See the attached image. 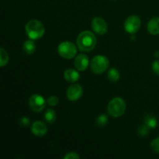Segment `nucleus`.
<instances>
[{"label": "nucleus", "instance_id": "nucleus-1", "mask_svg": "<svg viewBox=\"0 0 159 159\" xmlns=\"http://www.w3.org/2000/svg\"><path fill=\"white\" fill-rule=\"evenodd\" d=\"M96 45V37L90 31H83L77 37V46L80 51L89 52L95 48Z\"/></svg>", "mask_w": 159, "mask_h": 159}, {"label": "nucleus", "instance_id": "nucleus-2", "mask_svg": "<svg viewBox=\"0 0 159 159\" xmlns=\"http://www.w3.org/2000/svg\"><path fill=\"white\" fill-rule=\"evenodd\" d=\"M25 30L28 37L32 40L41 38L45 32L44 26L43 23L37 20H30L26 24Z\"/></svg>", "mask_w": 159, "mask_h": 159}, {"label": "nucleus", "instance_id": "nucleus-3", "mask_svg": "<svg viewBox=\"0 0 159 159\" xmlns=\"http://www.w3.org/2000/svg\"><path fill=\"white\" fill-rule=\"evenodd\" d=\"M108 113L113 117H120L126 111V102L120 97L113 98L108 104Z\"/></svg>", "mask_w": 159, "mask_h": 159}, {"label": "nucleus", "instance_id": "nucleus-4", "mask_svg": "<svg viewBox=\"0 0 159 159\" xmlns=\"http://www.w3.org/2000/svg\"><path fill=\"white\" fill-rule=\"evenodd\" d=\"M110 66V61L107 57L97 55L93 57L90 63L91 69L95 74H102Z\"/></svg>", "mask_w": 159, "mask_h": 159}, {"label": "nucleus", "instance_id": "nucleus-5", "mask_svg": "<svg viewBox=\"0 0 159 159\" xmlns=\"http://www.w3.org/2000/svg\"><path fill=\"white\" fill-rule=\"evenodd\" d=\"M57 52L61 57L65 59H71L77 54L75 45L70 41H64L57 47Z\"/></svg>", "mask_w": 159, "mask_h": 159}, {"label": "nucleus", "instance_id": "nucleus-6", "mask_svg": "<svg viewBox=\"0 0 159 159\" xmlns=\"http://www.w3.org/2000/svg\"><path fill=\"white\" fill-rule=\"evenodd\" d=\"M141 22L138 16H130L124 23V29L129 34H135L141 28Z\"/></svg>", "mask_w": 159, "mask_h": 159}, {"label": "nucleus", "instance_id": "nucleus-7", "mask_svg": "<svg viewBox=\"0 0 159 159\" xmlns=\"http://www.w3.org/2000/svg\"><path fill=\"white\" fill-rule=\"evenodd\" d=\"M46 102H45L43 96L40 95L34 94L32 96H30L29 99V106L33 111L36 113L42 111L44 109Z\"/></svg>", "mask_w": 159, "mask_h": 159}, {"label": "nucleus", "instance_id": "nucleus-8", "mask_svg": "<svg viewBox=\"0 0 159 159\" xmlns=\"http://www.w3.org/2000/svg\"><path fill=\"white\" fill-rule=\"evenodd\" d=\"M92 28L96 34L103 35L107 32L108 26L105 20L101 17H96L92 21Z\"/></svg>", "mask_w": 159, "mask_h": 159}, {"label": "nucleus", "instance_id": "nucleus-9", "mask_svg": "<svg viewBox=\"0 0 159 159\" xmlns=\"http://www.w3.org/2000/svg\"><path fill=\"white\" fill-rule=\"evenodd\" d=\"M83 93V89L79 84H74L68 87L67 90V98L71 101H76L80 99Z\"/></svg>", "mask_w": 159, "mask_h": 159}, {"label": "nucleus", "instance_id": "nucleus-10", "mask_svg": "<svg viewBox=\"0 0 159 159\" xmlns=\"http://www.w3.org/2000/svg\"><path fill=\"white\" fill-rule=\"evenodd\" d=\"M31 131L35 136L37 137H43L48 132V127L46 124L42 121L37 120L34 122L31 126Z\"/></svg>", "mask_w": 159, "mask_h": 159}, {"label": "nucleus", "instance_id": "nucleus-11", "mask_svg": "<svg viewBox=\"0 0 159 159\" xmlns=\"http://www.w3.org/2000/svg\"><path fill=\"white\" fill-rule=\"evenodd\" d=\"M89 63L88 56L83 54H79L75 60V66L79 71H85L88 68Z\"/></svg>", "mask_w": 159, "mask_h": 159}, {"label": "nucleus", "instance_id": "nucleus-12", "mask_svg": "<svg viewBox=\"0 0 159 159\" xmlns=\"http://www.w3.org/2000/svg\"><path fill=\"white\" fill-rule=\"evenodd\" d=\"M64 77H65V80L68 81V82H75L79 81V79H80V74L76 70L69 68V69H67L65 71Z\"/></svg>", "mask_w": 159, "mask_h": 159}, {"label": "nucleus", "instance_id": "nucleus-13", "mask_svg": "<svg viewBox=\"0 0 159 159\" xmlns=\"http://www.w3.org/2000/svg\"><path fill=\"white\" fill-rule=\"evenodd\" d=\"M148 31L152 35L159 34V17L152 18L148 23Z\"/></svg>", "mask_w": 159, "mask_h": 159}, {"label": "nucleus", "instance_id": "nucleus-14", "mask_svg": "<svg viewBox=\"0 0 159 159\" xmlns=\"http://www.w3.org/2000/svg\"><path fill=\"white\" fill-rule=\"evenodd\" d=\"M23 49L24 52L27 54H33L36 51V45L34 40H28L24 42L23 45Z\"/></svg>", "mask_w": 159, "mask_h": 159}, {"label": "nucleus", "instance_id": "nucleus-15", "mask_svg": "<svg viewBox=\"0 0 159 159\" xmlns=\"http://www.w3.org/2000/svg\"><path fill=\"white\" fill-rule=\"evenodd\" d=\"M144 124H146L150 129H154L158 125V120L154 115L148 114L144 117Z\"/></svg>", "mask_w": 159, "mask_h": 159}, {"label": "nucleus", "instance_id": "nucleus-16", "mask_svg": "<svg viewBox=\"0 0 159 159\" xmlns=\"http://www.w3.org/2000/svg\"><path fill=\"white\" fill-rule=\"evenodd\" d=\"M44 118L46 121L49 124H54L57 118V115H56L55 111L52 109H48L46 110L44 113Z\"/></svg>", "mask_w": 159, "mask_h": 159}, {"label": "nucleus", "instance_id": "nucleus-17", "mask_svg": "<svg viewBox=\"0 0 159 159\" xmlns=\"http://www.w3.org/2000/svg\"><path fill=\"white\" fill-rule=\"evenodd\" d=\"M107 76H108L109 80H110V82H117V81L120 79V77L119 71L116 70V68H111V69L109 71Z\"/></svg>", "mask_w": 159, "mask_h": 159}, {"label": "nucleus", "instance_id": "nucleus-18", "mask_svg": "<svg viewBox=\"0 0 159 159\" xmlns=\"http://www.w3.org/2000/svg\"><path fill=\"white\" fill-rule=\"evenodd\" d=\"M8 62H9V55L7 52L2 48L0 49V65L1 67H4L5 65H7Z\"/></svg>", "mask_w": 159, "mask_h": 159}, {"label": "nucleus", "instance_id": "nucleus-19", "mask_svg": "<svg viewBox=\"0 0 159 159\" xmlns=\"http://www.w3.org/2000/svg\"><path fill=\"white\" fill-rule=\"evenodd\" d=\"M96 124L98 127H103L108 122V116L106 114H101L96 118Z\"/></svg>", "mask_w": 159, "mask_h": 159}, {"label": "nucleus", "instance_id": "nucleus-20", "mask_svg": "<svg viewBox=\"0 0 159 159\" xmlns=\"http://www.w3.org/2000/svg\"><path fill=\"white\" fill-rule=\"evenodd\" d=\"M150 131V128L148 127L146 124H144V125H141L139 127L138 130V133L140 136L141 137H144L148 134Z\"/></svg>", "mask_w": 159, "mask_h": 159}, {"label": "nucleus", "instance_id": "nucleus-21", "mask_svg": "<svg viewBox=\"0 0 159 159\" xmlns=\"http://www.w3.org/2000/svg\"><path fill=\"white\" fill-rule=\"evenodd\" d=\"M48 105L51 106V107H54V106H57L59 102V99L57 96H50L48 99Z\"/></svg>", "mask_w": 159, "mask_h": 159}, {"label": "nucleus", "instance_id": "nucleus-22", "mask_svg": "<svg viewBox=\"0 0 159 159\" xmlns=\"http://www.w3.org/2000/svg\"><path fill=\"white\" fill-rule=\"evenodd\" d=\"M151 147L154 152H156V153H159V138H155L152 141Z\"/></svg>", "mask_w": 159, "mask_h": 159}, {"label": "nucleus", "instance_id": "nucleus-23", "mask_svg": "<svg viewBox=\"0 0 159 159\" xmlns=\"http://www.w3.org/2000/svg\"><path fill=\"white\" fill-rule=\"evenodd\" d=\"M79 158H80L79 155L75 152H70L64 157L65 159H79Z\"/></svg>", "mask_w": 159, "mask_h": 159}, {"label": "nucleus", "instance_id": "nucleus-24", "mask_svg": "<svg viewBox=\"0 0 159 159\" xmlns=\"http://www.w3.org/2000/svg\"><path fill=\"white\" fill-rule=\"evenodd\" d=\"M152 69L158 75H159V60L155 61L153 62V64H152Z\"/></svg>", "mask_w": 159, "mask_h": 159}, {"label": "nucleus", "instance_id": "nucleus-25", "mask_svg": "<svg viewBox=\"0 0 159 159\" xmlns=\"http://www.w3.org/2000/svg\"><path fill=\"white\" fill-rule=\"evenodd\" d=\"M20 124H21L23 127H27L30 124V120L27 117H22L20 120Z\"/></svg>", "mask_w": 159, "mask_h": 159}, {"label": "nucleus", "instance_id": "nucleus-26", "mask_svg": "<svg viewBox=\"0 0 159 159\" xmlns=\"http://www.w3.org/2000/svg\"><path fill=\"white\" fill-rule=\"evenodd\" d=\"M155 57H159V52H158V51H156V52L155 53Z\"/></svg>", "mask_w": 159, "mask_h": 159}]
</instances>
